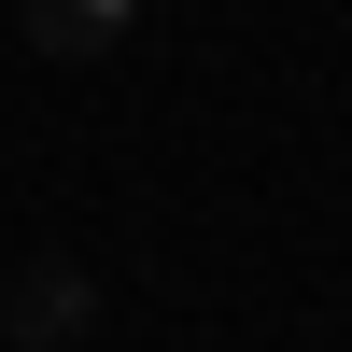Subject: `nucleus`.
<instances>
[{"instance_id": "1", "label": "nucleus", "mask_w": 352, "mask_h": 352, "mask_svg": "<svg viewBox=\"0 0 352 352\" xmlns=\"http://www.w3.org/2000/svg\"><path fill=\"white\" fill-rule=\"evenodd\" d=\"M85 310H99V282H85L71 254H43V268H14V296H0V338L56 352V338H85Z\"/></svg>"}, {"instance_id": "2", "label": "nucleus", "mask_w": 352, "mask_h": 352, "mask_svg": "<svg viewBox=\"0 0 352 352\" xmlns=\"http://www.w3.org/2000/svg\"><path fill=\"white\" fill-rule=\"evenodd\" d=\"M14 14H28L43 56H113V43L141 28V0H14Z\"/></svg>"}]
</instances>
